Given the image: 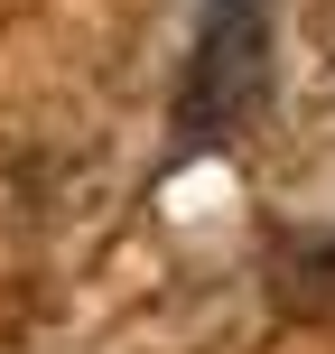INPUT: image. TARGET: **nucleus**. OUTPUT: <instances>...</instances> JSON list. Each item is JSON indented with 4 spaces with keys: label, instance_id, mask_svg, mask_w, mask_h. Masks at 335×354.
<instances>
[{
    "label": "nucleus",
    "instance_id": "f257e3e1",
    "mask_svg": "<svg viewBox=\"0 0 335 354\" xmlns=\"http://www.w3.org/2000/svg\"><path fill=\"white\" fill-rule=\"evenodd\" d=\"M261 66H270V10L261 0H205L195 56H186V93H177V140L186 149L224 140L251 112V93H261Z\"/></svg>",
    "mask_w": 335,
    "mask_h": 354
},
{
    "label": "nucleus",
    "instance_id": "f03ea898",
    "mask_svg": "<svg viewBox=\"0 0 335 354\" xmlns=\"http://www.w3.org/2000/svg\"><path fill=\"white\" fill-rule=\"evenodd\" d=\"M298 270L317 280V289H307L298 308H335V233H326V243H298ZM298 270H289V280H298Z\"/></svg>",
    "mask_w": 335,
    "mask_h": 354
}]
</instances>
